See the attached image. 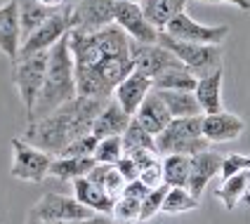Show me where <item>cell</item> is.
Returning a JSON list of instances; mask_svg holds the SVG:
<instances>
[{
    "instance_id": "7a4b0ae2",
    "label": "cell",
    "mask_w": 250,
    "mask_h": 224,
    "mask_svg": "<svg viewBox=\"0 0 250 224\" xmlns=\"http://www.w3.org/2000/svg\"><path fill=\"white\" fill-rule=\"evenodd\" d=\"M78 97V83H76V61L71 55L69 36L62 38L55 47L50 50V64H47V76L45 85L41 90V97L36 102V109L28 116V121H38L47 113L57 111L66 102Z\"/></svg>"
},
{
    "instance_id": "1f68e13d",
    "label": "cell",
    "mask_w": 250,
    "mask_h": 224,
    "mask_svg": "<svg viewBox=\"0 0 250 224\" xmlns=\"http://www.w3.org/2000/svg\"><path fill=\"white\" fill-rule=\"evenodd\" d=\"M167 189H170V186L163 184V186H158V189H151L146 196L142 198V217H139V222H149L158 212H163V201H166Z\"/></svg>"
},
{
    "instance_id": "ab89813d",
    "label": "cell",
    "mask_w": 250,
    "mask_h": 224,
    "mask_svg": "<svg viewBox=\"0 0 250 224\" xmlns=\"http://www.w3.org/2000/svg\"><path fill=\"white\" fill-rule=\"evenodd\" d=\"M41 5L45 7H50V10H62V7H66V0H38Z\"/></svg>"
},
{
    "instance_id": "d590c367",
    "label": "cell",
    "mask_w": 250,
    "mask_h": 224,
    "mask_svg": "<svg viewBox=\"0 0 250 224\" xmlns=\"http://www.w3.org/2000/svg\"><path fill=\"white\" fill-rule=\"evenodd\" d=\"M116 168H118V172L123 175L127 182H135V180H139V168H137V163L130 158V156L125 154L118 163H116Z\"/></svg>"
},
{
    "instance_id": "ffe728a7",
    "label": "cell",
    "mask_w": 250,
    "mask_h": 224,
    "mask_svg": "<svg viewBox=\"0 0 250 224\" xmlns=\"http://www.w3.org/2000/svg\"><path fill=\"white\" fill-rule=\"evenodd\" d=\"M194 95L198 99V104H201L203 116L224 111L222 109V69L212 71L208 76H201Z\"/></svg>"
},
{
    "instance_id": "8992f818",
    "label": "cell",
    "mask_w": 250,
    "mask_h": 224,
    "mask_svg": "<svg viewBox=\"0 0 250 224\" xmlns=\"http://www.w3.org/2000/svg\"><path fill=\"white\" fill-rule=\"evenodd\" d=\"M73 28H76V10H73L71 5H66V7L57 10L38 31H33L26 41L21 42L19 57H28V55H36V52L52 50L57 42L62 41V38H66ZM19 57H17V59H19Z\"/></svg>"
},
{
    "instance_id": "603a6c76",
    "label": "cell",
    "mask_w": 250,
    "mask_h": 224,
    "mask_svg": "<svg viewBox=\"0 0 250 224\" xmlns=\"http://www.w3.org/2000/svg\"><path fill=\"white\" fill-rule=\"evenodd\" d=\"M187 2L189 0H142V10L158 31H166L167 24L180 12H184Z\"/></svg>"
},
{
    "instance_id": "6da1fadb",
    "label": "cell",
    "mask_w": 250,
    "mask_h": 224,
    "mask_svg": "<svg viewBox=\"0 0 250 224\" xmlns=\"http://www.w3.org/2000/svg\"><path fill=\"white\" fill-rule=\"evenodd\" d=\"M109 99H95V97H78L66 102L57 111L42 116L38 121H28L24 130V140L33 146L52 156H59L73 140L92 132L95 118L99 111L106 106Z\"/></svg>"
},
{
    "instance_id": "484cf974",
    "label": "cell",
    "mask_w": 250,
    "mask_h": 224,
    "mask_svg": "<svg viewBox=\"0 0 250 224\" xmlns=\"http://www.w3.org/2000/svg\"><path fill=\"white\" fill-rule=\"evenodd\" d=\"M198 85V76L187 66L167 69L158 78H153V90H177V92H194Z\"/></svg>"
},
{
    "instance_id": "52a82bcc",
    "label": "cell",
    "mask_w": 250,
    "mask_h": 224,
    "mask_svg": "<svg viewBox=\"0 0 250 224\" xmlns=\"http://www.w3.org/2000/svg\"><path fill=\"white\" fill-rule=\"evenodd\" d=\"M12 154L14 161L10 172H12L14 180L41 184L50 175L55 156L38 149V146H33V144H28L24 137H14L12 140Z\"/></svg>"
},
{
    "instance_id": "8fae6325",
    "label": "cell",
    "mask_w": 250,
    "mask_h": 224,
    "mask_svg": "<svg viewBox=\"0 0 250 224\" xmlns=\"http://www.w3.org/2000/svg\"><path fill=\"white\" fill-rule=\"evenodd\" d=\"M116 24L130 36V41L144 42V45L158 42V36H161V31L146 19L142 5H137V2L116 0Z\"/></svg>"
},
{
    "instance_id": "277c9868",
    "label": "cell",
    "mask_w": 250,
    "mask_h": 224,
    "mask_svg": "<svg viewBox=\"0 0 250 224\" xmlns=\"http://www.w3.org/2000/svg\"><path fill=\"white\" fill-rule=\"evenodd\" d=\"M12 81L19 92V99L24 104L26 113L31 116L36 109V102L41 97V90L45 85L47 76V64H50V50L47 52H36L28 57H19L12 61Z\"/></svg>"
},
{
    "instance_id": "d4e9b609",
    "label": "cell",
    "mask_w": 250,
    "mask_h": 224,
    "mask_svg": "<svg viewBox=\"0 0 250 224\" xmlns=\"http://www.w3.org/2000/svg\"><path fill=\"white\" fill-rule=\"evenodd\" d=\"M161 99L166 102L167 111L172 118H191V116H203L201 104L194 92H177V90H156Z\"/></svg>"
},
{
    "instance_id": "f35d334b",
    "label": "cell",
    "mask_w": 250,
    "mask_h": 224,
    "mask_svg": "<svg viewBox=\"0 0 250 224\" xmlns=\"http://www.w3.org/2000/svg\"><path fill=\"white\" fill-rule=\"evenodd\" d=\"M194 2H212V5L227 2V5H234L238 10H243V12H250V0H194Z\"/></svg>"
},
{
    "instance_id": "ac0fdd59",
    "label": "cell",
    "mask_w": 250,
    "mask_h": 224,
    "mask_svg": "<svg viewBox=\"0 0 250 224\" xmlns=\"http://www.w3.org/2000/svg\"><path fill=\"white\" fill-rule=\"evenodd\" d=\"M135 118H137V123L144 127L146 132H151L153 137H158V135L172 123V116L167 111L166 102L161 99V95H158L156 90L149 92V97L142 102V106L137 109Z\"/></svg>"
},
{
    "instance_id": "e0dca14e",
    "label": "cell",
    "mask_w": 250,
    "mask_h": 224,
    "mask_svg": "<svg viewBox=\"0 0 250 224\" xmlns=\"http://www.w3.org/2000/svg\"><path fill=\"white\" fill-rule=\"evenodd\" d=\"M132 123V116L125 113V109L116 102L109 99L106 106L99 111V116L95 118L92 125V135L97 140H106V137H123V132L127 130V125Z\"/></svg>"
},
{
    "instance_id": "5b68a950",
    "label": "cell",
    "mask_w": 250,
    "mask_h": 224,
    "mask_svg": "<svg viewBox=\"0 0 250 224\" xmlns=\"http://www.w3.org/2000/svg\"><path fill=\"white\" fill-rule=\"evenodd\" d=\"M158 45L167 47L187 69L194 71L198 78L222 69V45H201V42L177 41V38L167 36L166 31H161Z\"/></svg>"
},
{
    "instance_id": "4fadbf2b",
    "label": "cell",
    "mask_w": 250,
    "mask_h": 224,
    "mask_svg": "<svg viewBox=\"0 0 250 224\" xmlns=\"http://www.w3.org/2000/svg\"><path fill=\"white\" fill-rule=\"evenodd\" d=\"M21 50V24H19V0L0 5V52L17 59Z\"/></svg>"
},
{
    "instance_id": "3957f363",
    "label": "cell",
    "mask_w": 250,
    "mask_h": 224,
    "mask_svg": "<svg viewBox=\"0 0 250 224\" xmlns=\"http://www.w3.org/2000/svg\"><path fill=\"white\" fill-rule=\"evenodd\" d=\"M156 149H158L161 156H170V154L196 156L201 151H208L210 142L203 135V116L172 118V123L156 137Z\"/></svg>"
},
{
    "instance_id": "cb8c5ba5",
    "label": "cell",
    "mask_w": 250,
    "mask_h": 224,
    "mask_svg": "<svg viewBox=\"0 0 250 224\" xmlns=\"http://www.w3.org/2000/svg\"><path fill=\"white\" fill-rule=\"evenodd\" d=\"M57 10H50L41 5L38 0H19V24H21V42L26 41L28 36L38 28L55 14Z\"/></svg>"
},
{
    "instance_id": "74e56055",
    "label": "cell",
    "mask_w": 250,
    "mask_h": 224,
    "mask_svg": "<svg viewBox=\"0 0 250 224\" xmlns=\"http://www.w3.org/2000/svg\"><path fill=\"white\" fill-rule=\"evenodd\" d=\"M149 191H151V189H149L146 184L142 182V180H135V182H127L123 196H132V198H137V201H142V198L146 196Z\"/></svg>"
},
{
    "instance_id": "44dd1931",
    "label": "cell",
    "mask_w": 250,
    "mask_h": 224,
    "mask_svg": "<svg viewBox=\"0 0 250 224\" xmlns=\"http://www.w3.org/2000/svg\"><path fill=\"white\" fill-rule=\"evenodd\" d=\"M97 165V158L95 156H55L52 161V168H50V175L62 180V182H76L81 177H87L90 170Z\"/></svg>"
},
{
    "instance_id": "f1b7e54d",
    "label": "cell",
    "mask_w": 250,
    "mask_h": 224,
    "mask_svg": "<svg viewBox=\"0 0 250 224\" xmlns=\"http://www.w3.org/2000/svg\"><path fill=\"white\" fill-rule=\"evenodd\" d=\"M123 149H125V154H132L137 149H153V151H158L156 149V137L139 125L135 116H132V123L123 132Z\"/></svg>"
},
{
    "instance_id": "9a60e30c",
    "label": "cell",
    "mask_w": 250,
    "mask_h": 224,
    "mask_svg": "<svg viewBox=\"0 0 250 224\" xmlns=\"http://www.w3.org/2000/svg\"><path fill=\"white\" fill-rule=\"evenodd\" d=\"M149 92H153V78L144 76L142 71H132L123 83L116 87L113 92V99L125 109V113L135 116L137 109L142 106V102L149 97Z\"/></svg>"
},
{
    "instance_id": "4316f807",
    "label": "cell",
    "mask_w": 250,
    "mask_h": 224,
    "mask_svg": "<svg viewBox=\"0 0 250 224\" xmlns=\"http://www.w3.org/2000/svg\"><path fill=\"white\" fill-rule=\"evenodd\" d=\"M163 175H166L167 186H189V175H191V156L170 154L163 156Z\"/></svg>"
},
{
    "instance_id": "836d02e7",
    "label": "cell",
    "mask_w": 250,
    "mask_h": 224,
    "mask_svg": "<svg viewBox=\"0 0 250 224\" xmlns=\"http://www.w3.org/2000/svg\"><path fill=\"white\" fill-rule=\"evenodd\" d=\"M250 170V156L246 154H231V156H224L222 161V180H229V177H234L238 172H246Z\"/></svg>"
},
{
    "instance_id": "d6986e66",
    "label": "cell",
    "mask_w": 250,
    "mask_h": 224,
    "mask_svg": "<svg viewBox=\"0 0 250 224\" xmlns=\"http://www.w3.org/2000/svg\"><path fill=\"white\" fill-rule=\"evenodd\" d=\"M73 196L78 198L85 208H90L92 212H97V215H109V217H111L116 201H113L99 184L90 182L87 177H81V180L73 182Z\"/></svg>"
},
{
    "instance_id": "83f0119b",
    "label": "cell",
    "mask_w": 250,
    "mask_h": 224,
    "mask_svg": "<svg viewBox=\"0 0 250 224\" xmlns=\"http://www.w3.org/2000/svg\"><path fill=\"white\" fill-rule=\"evenodd\" d=\"M201 205V198H196L189 189L182 186H170L163 201V212L166 215H182V212L196 210Z\"/></svg>"
},
{
    "instance_id": "30bf717a",
    "label": "cell",
    "mask_w": 250,
    "mask_h": 224,
    "mask_svg": "<svg viewBox=\"0 0 250 224\" xmlns=\"http://www.w3.org/2000/svg\"><path fill=\"white\" fill-rule=\"evenodd\" d=\"M130 55H132V61H135V69L142 71V73L149 76V78H158V76L166 73L167 69L184 66L167 47L158 45V42L144 45V42L130 41Z\"/></svg>"
},
{
    "instance_id": "2e32d148",
    "label": "cell",
    "mask_w": 250,
    "mask_h": 224,
    "mask_svg": "<svg viewBox=\"0 0 250 224\" xmlns=\"http://www.w3.org/2000/svg\"><path fill=\"white\" fill-rule=\"evenodd\" d=\"M222 161H224V156H220L217 151H212V149L191 156V175H189V186L187 189L196 198L203 196V191H206V186L210 184V180L222 172Z\"/></svg>"
},
{
    "instance_id": "d6a6232c",
    "label": "cell",
    "mask_w": 250,
    "mask_h": 224,
    "mask_svg": "<svg viewBox=\"0 0 250 224\" xmlns=\"http://www.w3.org/2000/svg\"><path fill=\"white\" fill-rule=\"evenodd\" d=\"M97 144H99L97 137H95L92 132H87V135H83V137H78V140L71 142L59 156H69V158H73V156H95Z\"/></svg>"
},
{
    "instance_id": "7c38bea8",
    "label": "cell",
    "mask_w": 250,
    "mask_h": 224,
    "mask_svg": "<svg viewBox=\"0 0 250 224\" xmlns=\"http://www.w3.org/2000/svg\"><path fill=\"white\" fill-rule=\"evenodd\" d=\"M76 28L95 33L116 24V0H81L76 7Z\"/></svg>"
},
{
    "instance_id": "9c48e42d",
    "label": "cell",
    "mask_w": 250,
    "mask_h": 224,
    "mask_svg": "<svg viewBox=\"0 0 250 224\" xmlns=\"http://www.w3.org/2000/svg\"><path fill=\"white\" fill-rule=\"evenodd\" d=\"M166 33L187 42H201V45H222V41L229 36V26H206L198 24L194 17H189L187 10L180 12L166 26Z\"/></svg>"
},
{
    "instance_id": "5bb4252c",
    "label": "cell",
    "mask_w": 250,
    "mask_h": 224,
    "mask_svg": "<svg viewBox=\"0 0 250 224\" xmlns=\"http://www.w3.org/2000/svg\"><path fill=\"white\" fill-rule=\"evenodd\" d=\"M246 130V121L231 111H220L203 116V135L210 144H224V142L238 140Z\"/></svg>"
},
{
    "instance_id": "e575fe53",
    "label": "cell",
    "mask_w": 250,
    "mask_h": 224,
    "mask_svg": "<svg viewBox=\"0 0 250 224\" xmlns=\"http://www.w3.org/2000/svg\"><path fill=\"white\" fill-rule=\"evenodd\" d=\"M139 180L146 184L149 189H158V186H163L166 184V175H163V158L158 161V163H153L149 168H144L139 172Z\"/></svg>"
},
{
    "instance_id": "f546056e",
    "label": "cell",
    "mask_w": 250,
    "mask_h": 224,
    "mask_svg": "<svg viewBox=\"0 0 250 224\" xmlns=\"http://www.w3.org/2000/svg\"><path fill=\"white\" fill-rule=\"evenodd\" d=\"M111 217L116 224H137L142 217V201L132 196H121L113 205Z\"/></svg>"
},
{
    "instance_id": "ba28073f",
    "label": "cell",
    "mask_w": 250,
    "mask_h": 224,
    "mask_svg": "<svg viewBox=\"0 0 250 224\" xmlns=\"http://www.w3.org/2000/svg\"><path fill=\"white\" fill-rule=\"evenodd\" d=\"M97 212L85 208L76 196H66V194H45L41 196L33 208L28 210V220H41V222H71V220H87L95 217Z\"/></svg>"
},
{
    "instance_id": "7402d4cb",
    "label": "cell",
    "mask_w": 250,
    "mask_h": 224,
    "mask_svg": "<svg viewBox=\"0 0 250 224\" xmlns=\"http://www.w3.org/2000/svg\"><path fill=\"white\" fill-rule=\"evenodd\" d=\"M215 198L222 201L227 210H234L241 201H250V170L222 180V186L215 191Z\"/></svg>"
},
{
    "instance_id": "4dcf8cb0",
    "label": "cell",
    "mask_w": 250,
    "mask_h": 224,
    "mask_svg": "<svg viewBox=\"0 0 250 224\" xmlns=\"http://www.w3.org/2000/svg\"><path fill=\"white\" fill-rule=\"evenodd\" d=\"M125 156L123 149V137H106V140H99L95 158L97 163H106V165H116L121 158Z\"/></svg>"
},
{
    "instance_id": "60d3db41",
    "label": "cell",
    "mask_w": 250,
    "mask_h": 224,
    "mask_svg": "<svg viewBox=\"0 0 250 224\" xmlns=\"http://www.w3.org/2000/svg\"><path fill=\"white\" fill-rule=\"evenodd\" d=\"M121 2H137V5H142V0H121Z\"/></svg>"
},
{
    "instance_id": "8d00e7d4",
    "label": "cell",
    "mask_w": 250,
    "mask_h": 224,
    "mask_svg": "<svg viewBox=\"0 0 250 224\" xmlns=\"http://www.w3.org/2000/svg\"><path fill=\"white\" fill-rule=\"evenodd\" d=\"M26 224H116L109 215H95L87 220H71V222H41V220H26Z\"/></svg>"
}]
</instances>
